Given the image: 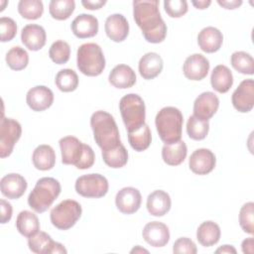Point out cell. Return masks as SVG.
<instances>
[{"mask_svg":"<svg viewBox=\"0 0 254 254\" xmlns=\"http://www.w3.org/2000/svg\"><path fill=\"white\" fill-rule=\"evenodd\" d=\"M133 17L147 42L159 44L165 40L167 25L161 17L158 0L133 1Z\"/></svg>","mask_w":254,"mask_h":254,"instance_id":"1","label":"cell"},{"mask_svg":"<svg viewBox=\"0 0 254 254\" xmlns=\"http://www.w3.org/2000/svg\"><path fill=\"white\" fill-rule=\"evenodd\" d=\"M90 127L95 143L102 151L121 143L117 124L110 113L103 110L95 111L90 117Z\"/></svg>","mask_w":254,"mask_h":254,"instance_id":"2","label":"cell"},{"mask_svg":"<svg viewBox=\"0 0 254 254\" xmlns=\"http://www.w3.org/2000/svg\"><path fill=\"white\" fill-rule=\"evenodd\" d=\"M62 163L73 165L79 170H86L92 167L95 155L89 145L83 144L74 136L63 137L60 141Z\"/></svg>","mask_w":254,"mask_h":254,"instance_id":"3","label":"cell"},{"mask_svg":"<svg viewBox=\"0 0 254 254\" xmlns=\"http://www.w3.org/2000/svg\"><path fill=\"white\" fill-rule=\"evenodd\" d=\"M184 116L174 106L162 108L155 118L157 132L165 144H174L181 140Z\"/></svg>","mask_w":254,"mask_h":254,"instance_id":"4","label":"cell"},{"mask_svg":"<svg viewBox=\"0 0 254 254\" xmlns=\"http://www.w3.org/2000/svg\"><path fill=\"white\" fill-rule=\"evenodd\" d=\"M61 190L58 180L51 177L41 178L28 196V204L38 213L45 212L60 195Z\"/></svg>","mask_w":254,"mask_h":254,"instance_id":"5","label":"cell"},{"mask_svg":"<svg viewBox=\"0 0 254 254\" xmlns=\"http://www.w3.org/2000/svg\"><path fill=\"white\" fill-rule=\"evenodd\" d=\"M76 64L81 73L87 76H97L105 68V58L99 45L85 43L78 47Z\"/></svg>","mask_w":254,"mask_h":254,"instance_id":"6","label":"cell"},{"mask_svg":"<svg viewBox=\"0 0 254 254\" xmlns=\"http://www.w3.org/2000/svg\"><path fill=\"white\" fill-rule=\"evenodd\" d=\"M119 110L128 132L138 129L145 123V103L142 97L136 93L124 95L119 101Z\"/></svg>","mask_w":254,"mask_h":254,"instance_id":"7","label":"cell"},{"mask_svg":"<svg viewBox=\"0 0 254 254\" xmlns=\"http://www.w3.org/2000/svg\"><path fill=\"white\" fill-rule=\"evenodd\" d=\"M82 208L79 202L73 199H64L56 205L50 213L52 224L60 230L71 228L80 218Z\"/></svg>","mask_w":254,"mask_h":254,"instance_id":"8","label":"cell"},{"mask_svg":"<svg viewBox=\"0 0 254 254\" xmlns=\"http://www.w3.org/2000/svg\"><path fill=\"white\" fill-rule=\"evenodd\" d=\"M108 181L100 174H87L80 176L75 181L76 192L87 198H99L108 191Z\"/></svg>","mask_w":254,"mask_h":254,"instance_id":"9","label":"cell"},{"mask_svg":"<svg viewBox=\"0 0 254 254\" xmlns=\"http://www.w3.org/2000/svg\"><path fill=\"white\" fill-rule=\"evenodd\" d=\"M22 134L21 124L12 118L2 117L0 121V157L6 158L13 152Z\"/></svg>","mask_w":254,"mask_h":254,"instance_id":"10","label":"cell"},{"mask_svg":"<svg viewBox=\"0 0 254 254\" xmlns=\"http://www.w3.org/2000/svg\"><path fill=\"white\" fill-rule=\"evenodd\" d=\"M233 107L241 112L247 113L254 106V80L252 78L244 79L240 82L231 96Z\"/></svg>","mask_w":254,"mask_h":254,"instance_id":"11","label":"cell"},{"mask_svg":"<svg viewBox=\"0 0 254 254\" xmlns=\"http://www.w3.org/2000/svg\"><path fill=\"white\" fill-rule=\"evenodd\" d=\"M142 202V195L139 190L133 187L121 189L115 196V204L118 210L124 214H132L136 212Z\"/></svg>","mask_w":254,"mask_h":254,"instance_id":"12","label":"cell"},{"mask_svg":"<svg viewBox=\"0 0 254 254\" xmlns=\"http://www.w3.org/2000/svg\"><path fill=\"white\" fill-rule=\"evenodd\" d=\"M216 159L212 151L206 148L196 149L192 152L189 160V166L192 173L196 175H207L215 167Z\"/></svg>","mask_w":254,"mask_h":254,"instance_id":"13","label":"cell"},{"mask_svg":"<svg viewBox=\"0 0 254 254\" xmlns=\"http://www.w3.org/2000/svg\"><path fill=\"white\" fill-rule=\"evenodd\" d=\"M209 62L201 54L189 56L183 65V72L188 79L201 80L206 77L209 71Z\"/></svg>","mask_w":254,"mask_h":254,"instance_id":"14","label":"cell"},{"mask_svg":"<svg viewBox=\"0 0 254 254\" xmlns=\"http://www.w3.org/2000/svg\"><path fill=\"white\" fill-rule=\"evenodd\" d=\"M219 99L215 93L205 91L200 93L193 102V115L201 120L208 121L217 111Z\"/></svg>","mask_w":254,"mask_h":254,"instance_id":"15","label":"cell"},{"mask_svg":"<svg viewBox=\"0 0 254 254\" xmlns=\"http://www.w3.org/2000/svg\"><path fill=\"white\" fill-rule=\"evenodd\" d=\"M26 101L33 111H44L53 104L54 93L45 85H36L28 90Z\"/></svg>","mask_w":254,"mask_h":254,"instance_id":"16","label":"cell"},{"mask_svg":"<svg viewBox=\"0 0 254 254\" xmlns=\"http://www.w3.org/2000/svg\"><path fill=\"white\" fill-rule=\"evenodd\" d=\"M144 240L153 247H163L170 240L169 227L160 221L148 222L142 231Z\"/></svg>","mask_w":254,"mask_h":254,"instance_id":"17","label":"cell"},{"mask_svg":"<svg viewBox=\"0 0 254 254\" xmlns=\"http://www.w3.org/2000/svg\"><path fill=\"white\" fill-rule=\"evenodd\" d=\"M28 184L26 179L20 174H8L0 181L2 194L10 199H17L21 197L25 193Z\"/></svg>","mask_w":254,"mask_h":254,"instance_id":"18","label":"cell"},{"mask_svg":"<svg viewBox=\"0 0 254 254\" xmlns=\"http://www.w3.org/2000/svg\"><path fill=\"white\" fill-rule=\"evenodd\" d=\"M104 30L107 37L116 43L123 42L129 34V24L122 14H112L105 20Z\"/></svg>","mask_w":254,"mask_h":254,"instance_id":"19","label":"cell"},{"mask_svg":"<svg viewBox=\"0 0 254 254\" xmlns=\"http://www.w3.org/2000/svg\"><path fill=\"white\" fill-rule=\"evenodd\" d=\"M98 20L90 14H79L71 22V31L79 39L94 37L98 32Z\"/></svg>","mask_w":254,"mask_h":254,"instance_id":"20","label":"cell"},{"mask_svg":"<svg viewBox=\"0 0 254 254\" xmlns=\"http://www.w3.org/2000/svg\"><path fill=\"white\" fill-rule=\"evenodd\" d=\"M45 29L38 24L26 25L21 32V41L30 51H39L46 45Z\"/></svg>","mask_w":254,"mask_h":254,"instance_id":"21","label":"cell"},{"mask_svg":"<svg viewBox=\"0 0 254 254\" xmlns=\"http://www.w3.org/2000/svg\"><path fill=\"white\" fill-rule=\"evenodd\" d=\"M223 43L222 33L215 27L209 26L203 28L197 36V44L201 51L204 53H215L217 52Z\"/></svg>","mask_w":254,"mask_h":254,"instance_id":"22","label":"cell"},{"mask_svg":"<svg viewBox=\"0 0 254 254\" xmlns=\"http://www.w3.org/2000/svg\"><path fill=\"white\" fill-rule=\"evenodd\" d=\"M163 66L164 63L161 56L157 53L150 52L140 59L138 69L144 79H153L162 72Z\"/></svg>","mask_w":254,"mask_h":254,"instance_id":"23","label":"cell"},{"mask_svg":"<svg viewBox=\"0 0 254 254\" xmlns=\"http://www.w3.org/2000/svg\"><path fill=\"white\" fill-rule=\"evenodd\" d=\"M146 205L147 210L151 215L160 217L170 211L172 201L168 192L162 190H157L148 195Z\"/></svg>","mask_w":254,"mask_h":254,"instance_id":"24","label":"cell"},{"mask_svg":"<svg viewBox=\"0 0 254 254\" xmlns=\"http://www.w3.org/2000/svg\"><path fill=\"white\" fill-rule=\"evenodd\" d=\"M109 82L116 88L125 89L136 83V73L127 64H118L112 68L108 76Z\"/></svg>","mask_w":254,"mask_h":254,"instance_id":"25","label":"cell"},{"mask_svg":"<svg viewBox=\"0 0 254 254\" xmlns=\"http://www.w3.org/2000/svg\"><path fill=\"white\" fill-rule=\"evenodd\" d=\"M210 83L215 91L219 93L227 92L233 84L231 70L224 64L216 65L211 72Z\"/></svg>","mask_w":254,"mask_h":254,"instance_id":"26","label":"cell"},{"mask_svg":"<svg viewBox=\"0 0 254 254\" xmlns=\"http://www.w3.org/2000/svg\"><path fill=\"white\" fill-rule=\"evenodd\" d=\"M220 227L211 220L203 221L196 230V239L203 247H210L216 244L220 238Z\"/></svg>","mask_w":254,"mask_h":254,"instance_id":"27","label":"cell"},{"mask_svg":"<svg viewBox=\"0 0 254 254\" xmlns=\"http://www.w3.org/2000/svg\"><path fill=\"white\" fill-rule=\"evenodd\" d=\"M188 154V148L183 140L174 144H165L162 148L163 161L169 166H178L182 164Z\"/></svg>","mask_w":254,"mask_h":254,"instance_id":"28","label":"cell"},{"mask_svg":"<svg viewBox=\"0 0 254 254\" xmlns=\"http://www.w3.org/2000/svg\"><path fill=\"white\" fill-rule=\"evenodd\" d=\"M32 161L36 169L40 171H49L55 167L56 153L50 145L38 146L32 155Z\"/></svg>","mask_w":254,"mask_h":254,"instance_id":"29","label":"cell"},{"mask_svg":"<svg viewBox=\"0 0 254 254\" xmlns=\"http://www.w3.org/2000/svg\"><path fill=\"white\" fill-rule=\"evenodd\" d=\"M16 228L25 237H31L40 231L38 216L30 210H22L16 219Z\"/></svg>","mask_w":254,"mask_h":254,"instance_id":"30","label":"cell"},{"mask_svg":"<svg viewBox=\"0 0 254 254\" xmlns=\"http://www.w3.org/2000/svg\"><path fill=\"white\" fill-rule=\"evenodd\" d=\"M101 154L104 163L113 169L122 168L128 162V152L122 143L116 147L103 150Z\"/></svg>","mask_w":254,"mask_h":254,"instance_id":"31","label":"cell"},{"mask_svg":"<svg viewBox=\"0 0 254 254\" xmlns=\"http://www.w3.org/2000/svg\"><path fill=\"white\" fill-rule=\"evenodd\" d=\"M128 141L130 146L137 152H142L148 149L152 141V134L149 126L144 123L138 129L128 132Z\"/></svg>","mask_w":254,"mask_h":254,"instance_id":"32","label":"cell"},{"mask_svg":"<svg viewBox=\"0 0 254 254\" xmlns=\"http://www.w3.org/2000/svg\"><path fill=\"white\" fill-rule=\"evenodd\" d=\"M54 242L55 241L48 233L44 231H38L33 236L29 237L28 246L33 253L51 254V249Z\"/></svg>","mask_w":254,"mask_h":254,"instance_id":"33","label":"cell"},{"mask_svg":"<svg viewBox=\"0 0 254 254\" xmlns=\"http://www.w3.org/2000/svg\"><path fill=\"white\" fill-rule=\"evenodd\" d=\"M232 67L242 74L254 73V60L252 56L243 51L234 52L230 57Z\"/></svg>","mask_w":254,"mask_h":254,"instance_id":"34","label":"cell"},{"mask_svg":"<svg viewBox=\"0 0 254 254\" xmlns=\"http://www.w3.org/2000/svg\"><path fill=\"white\" fill-rule=\"evenodd\" d=\"M75 2L73 0H52L49 5L50 15L56 20H66L73 13Z\"/></svg>","mask_w":254,"mask_h":254,"instance_id":"35","label":"cell"},{"mask_svg":"<svg viewBox=\"0 0 254 254\" xmlns=\"http://www.w3.org/2000/svg\"><path fill=\"white\" fill-rule=\"evenodd\" d=\"M57 87L63 92H70L78 86V76L73 69L64 68L61 69L55 79Z\"/></svg>","mask_w":254,"mask_h":254,"instance_id":"36","label":"cell"},{"mask_svg":"<svg viewBox=\"0 0 254 254\" xmlns=\"http://www.w3.org/2000/svg\"><path fill=\"white\" fill-rule=\"evenodd\" d=\"M5 61L11 69L22 70L28 65L29 55L27 51L20 46H15L7 52Z\"/></svg>","mask_w":254,"mask_h":254,"instance_id":"37","label":"cell"},{"mask_svg":"<svg viewBox=\"0 0 254 254\" xmlns=\"http://www.w3.org/2000/svg\"><path fill=\"white\" fill-rule=\"evenodd\" d=\"M209 130V123L208 121L201 120L194 115L189 117L187 122V133L189 137L195 141L203 140Z\"/></svg>","mask_w":254,"mask_h":254,"instance_id":"38","label":"cell"},{"mask_svg":"<svg viewBox=\"0 0 254 254\" xmlns=\"http://www.w3.org/2000/svg\"><path fill=\"white\" fill-rule=\"evenodd\" d=\"M19 14L28 20H37L44 13V5L41 0H21L18 3Z\"/></svg>","mask_w":254,"mask_h":254,"instance_id":"39","label":"cell"},{"mask_svg":"<svg viewBox=\"0 0 254 254\" xmlns=\"http://www.w3.org/2000/svg\"><path fill=\"white\" fill-rule=\"evenodd\" d=\"M49 56L50 59L57 64H66L70 56V47L65 41H56L50 47Z\"/></svg>","mask_w":254,"mask_h":254,"instance_id":"40","label":"cell"},{"mask_svg":"<svg viewBox=\"0 0 254 254\" xmlns=\"http://www.w3.org/2000/svg\"><path fill=\"white\" fill-rule=\"evenodd\" d=\"M239 224L242 230L248 234L254 233V203H244L239 211Z\"/></svg>","mask_w":254,"mask_h":254,"instance_id":"41","label":"cell"},{"mask_svg":"<svg viewBox=\"0 0 254 254\" xmlns=\"http://www.w3.org/2000/svg\"><path fill=\"white\" fill-rule=\"evenodd\" d=\"M17 34V24L9 17L0 18V41L9 42L14 39Z\"/></svg>","mask_w":254,"mask_h":254,"instance_id":"42","label":"cell"},{"mask_svg":"<svg viewBox=\"0 0 254 254\" xmlns=\"http://www.w3.org/2000/svg\"><path fill=\"white\" fill-rule=\"evenodd\" d=\"M164 8L172 18H180L188 12V2L186 0H165Z\"/></svg>","mask_w":254,"mask_h":254,"instance_id":"43","label":"cell"},{"mask_svg":"<svg viewBox=\"0 0 254 254\" xmlns=\"http://www.w3.org/2000/svg\"><path fill=\"white\" fill-rule=\"evenodd\" d=\"M173 252L195 254L197 252V248L191 239L188 237H180L175 241L173 245Z\"/></svg>","mask_w":254,"mask_h":254,"instance_id":"44","label":"cell"},{"mask_svg":"<svg viewBox=\"0 0 254 254\" xmlns=\"http://www.w3.org/2000/svg\"><path fill=\"white\" fill-rule=\"evenodd\" d=\"M0 207H1V223L5 224L11 219L13 208L11 203L3 198L0 200Z\"/></svg>","mask_w":254,"mask_h":254,"instance_id":"45","label":"cell"},{"mask_svg":"<svg viewBox=\"0 0 254 254\" xmlns=\"http://www.w3.org/2000/svg\"><path fill=\"white\" fill-rule=\"evenodd\" d=\"M106 1L103 0H82L81 4L85 9L88 10H97L100 9L102 6H104Z\"/></svg>","mask_w":254,"mask_h":254,"instance_id":"46","label":"cell"},{"mask_svg":"<svg viewBox=\"0 0 254 254\" xmlns=\"http://www.w3.org/2000/svg\"><path fill=\"white\" fill-rule=\"evenodd\" d=\"M242 252L245 254H253L254 253V239L253 237L246 238L242 241L241 244Z\"/></svg>","mask_w":254,"mask_h":254,"instance_id":"47","label":"cell"},{"mask_svg":"<svg viewBox=\"0 0 254 254\" xmlns=\"http://www.w3.org/2000/svg\"><path fill=\"white\" fill-rule=\"evenodd\" d=\"M217 3L221 6V7H223V8H225V9H236V8H238L241 4H242V1L241 0H217Z\"/></svg>","mask_w":254,"mask_h":254,"instance_id":"48","label":"cell"},{"mask_svg":"<svg viewBox=\"0 0 254 254\" xmlns=\"http://www.w3.org/2000/svg\"><path fill=\"white\" fill-rule=\"evenodd\" d=\"M191 4L196 8V9H206L210 4L211 1L210 0H198V1H191Z\"/></svg>","mask_w":254,"mask_h":254,"instance_id":"49","label":"cell"},{"mask_svg":"<svg viewBox=\"0 0 254 254\" xmlns=\"http://www.w3.org/2000/svg\"><path fill=\"white\" fill-rule=\"evenodd\" d=\"M215 252L216 253H233V254H235L236 253V249L232 245L225 244V245H222L219 248H217L215 250Z\"/></svg>","mask_w":254,"mask_h":254,"instance_id":"50","label":"cell"},{"mask_svg":"<svg viewBox=\"0 0 254 254\" xmlns=\"http://www.w3.org/2000/svg\"><path fill=\"white\" fill-rule=\"evenodd\" d=\"M143 252L148 253V250H146V249L140 247L139 245H137L136 247H134V248L131 250V253H143Z\"/></svg>","mask_w":254,"mask_h":254,"instance_id":"51","label":"cell"}]
</instances>
